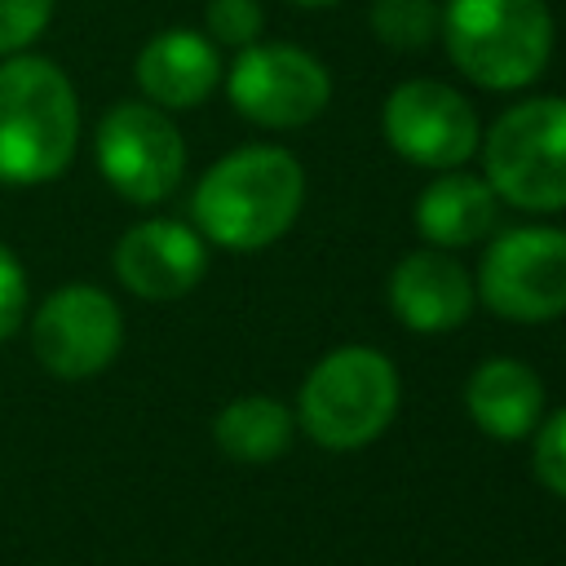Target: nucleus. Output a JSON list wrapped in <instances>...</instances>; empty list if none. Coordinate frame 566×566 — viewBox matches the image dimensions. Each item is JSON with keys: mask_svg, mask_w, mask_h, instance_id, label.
Returning <instances> with one entry per match:
<instances>
[{"mask_svg": "<svg viewBox=\"0 0 566 566\" xmlns=\"http://www.w3.org/2000/svg\"><path fill=\"white\" fill-rule=\"evenodd\" d=\"M111 261H115V279L133 296H142V301H177L203 279L208 248H203V234L190 230L186 221L150 217V221H137V226H128L119 234Z\"/></svg>", "mask_w": 566, "mask_h": 566, "instance_id": "obj_11", "label": "nucleus"}, {"mask_svg": "<svg viewBox=\"0 0 566 566\" xmlns=\"http://www.w3.org/2000/svg\"><path fill=\"white\" fill-rule=\"evenodd\" d=\"M124 345V314L111 292L93 283H66L49 292L31 314V354L57 380H88L115 363Z\"/></svg>", "mask_w": 566, "mask_h": 566, "instance_id": "obj_8", "label": "nucleus"}, {"mask_svg": "<svg viewBox=\"0 0 566 566\" xmlns=\"http://www.w3.org/2000/svg\"><path fill=\"white\" fill-rule=\"evenodd\" d=\"M212 438L230 460L265 464V460H274L292 447V411L279 398L243 394V398H234L217 411Z\"/></svg>", "mask_w": 566, "mask_h": 566, "instance_id": "obj_16", "label": "nucleus"}, {"mask_svg": "<svg viewBox=\"0 0 566 566\" xmlns=\"http://www.w3.org/2000/svg\"><path fill=\"white\" fill-rule=\"evenodd\" d=\"M93 159L119 199L150 208L181 186L186 142L159 106L115 102L93 128Z\"/></svg>", "mask_w": 566, "mask_h": 566, "instance_id": "obj_6", "label": "nucleus"}, {"mask_svg": "<svg viewBox=\"0 0 566 566\" xmlns=\"http://www.w3.org/2000/svg\"><path fill=\"white\" fill-rule=\"evenodd\" d=\"M80 150V97L66 71L40 53L0 62V186H44Z\"/></svg>", "mask_w": 566, "mask_h": 566, "instance_id": "obj_2", "label": "nucleus"}, {"mask_svg": "<svg viewBox=\"0 0 566 566\" xmlns=\"http://www.w3.org/2000/svg\"><path fill=\"white\" fill-rule=\"evenodd\" d=\"M478 301L513 323L566 314V230L517 226L495 234L478 265Z\"/></svg>", "mask_w": 566, "mask_h": 566, "instance_id": "obj_7", "label": "nucleus"}, {"mask_svg": "<svg viewBox=\"0 0 566 566\" xmlns=\"http://www.w3.org/2000/svg\"><path fill=\"white\" fill-rule=\"evenodd\" d=\"M305 172L283 146H239L221 155L190 195V217L203 239L230 252H256L283 239L301 212Z\"/></svg>", "mask_w": 566, "mask_h": 566, "instance_id": "obj_1", "label": "nucleus"}, {"mask_svg": "<svg viewBox=\"0 0 566 566\" xmlns=\"http://www.w3.org/2000/svg\"><path fill=\"white\" fill-rule=\"evenodd\" d=\"M385 142L416 168H460L482 133L473 106L438 84V80H407L385 97Z\"/></svg>", "mask_w": 566, "mask_h": 566, "instance_id": "obj_10", "label": "nucleus"}, {"mask_svg": "<svg viewBox=\"0 0 566 566\" xmlns=\"http://www.w3.org/2000/svg\"><path fill=\"white\" fill-rule=\"evenodd\" d=\"M482 168L491 190L513 208H566V97L509 106L482 142Z\"/></svg>", "mask_w": 566, "mask_h": 566, "instance_id": "obj_5", "label": "nucleus"}, {"mask_svg": "<svg viewBox=\"0 0 566 566\" xmlns=\"http://www.w3.org/2000/svg\"><path fill=\"white\" fill-rule=\"evenodd\" d=\"M287 4H305V9H318V4H336V0H287Z\"/></svg>", "mask_w": 566, "mask_h": 566, "instance_id": "obj_22", "label": "nucleus"}, {"mask_svg": "<svg viewBox=\"0 0 566 566\" xmlns=\"http://www.w3.org/2000/svg\"><path fill=\"white\" fill-rule=\"evenodd\" d=\"M53 18V0H0V57L22 53Z\"/></svg>", "mask_w": 566, "mask_h": 566, "instance_id": "obj_19", "label": "nucleus"}, {"mask_svg": "<svg viewBox=\"0 0 566 566\" xmlns=\"http://www.w3.org/2000/svg\"><path fill=\"white\" fill-rule=\"evenodd\" d=\"M22 318H27V270L0 243V345L22 327Z\"/></svg>", "mask_w": 566, "mask_h": 566, "instance_id": "obj_21", "label": "nucleus"}, {"mask_svg": "<svg viewBox=\"0 0 566 566\" xmlns=\"http://www.w3.org/2000/svg\"><path fill=\"white\" fill-rule=\"evenodd\" d=\"M464 407L486 438L513 442L535 429V420L544 411V385L517 358H486L473 367V376L464 385Z\"/></svg>", "mask_w": 566, "mask_h": 566, "instance_id": "obj_14", "label": "nucleus"}, {"mask_svg": "<svg viewBox=\"0 0 566 566\" xmlns=\"http://www.w3.org/2000/svg\"><path fill=\"white\" fill-rule=\"evenodd\" d=\"M203 22H208V35H212L217 44H226V49H248V44H256V35H261V27H265V13H261L256 0H208Z\"/></svg>", "mask_w": 566, "mask_h": 566, "instance_id": "obj_18", "label": "nucleus"}, {"mask_svg": "<svg viewBox=\"0 0 566 566\" xmlns=\"http://www.w3.org/2000/svg\"><path fill=\"white\" fill-rule=\"evenodd\" d=\"M133 75H137V88L150 97V106L186 111V106H199L217 88L221 57H217L208 35L172 27V31H159L142 44Z\"/></svg>", "mask_w": 566, "mask_h": 566, "instance_id": "obj_13", "label": "nucleus"}, {"mask_svg": "<svg viewBox=\"0 0 566 566\" xmlns=\"http://www.w3.org/2000/svg\"><path fill=\"white\" fill-rule=\"evenodd\" d=\"M226 93L261 128H301L327 106L332 75L301 44H248L226 75Z\"/></svg>", "mask_w": 566, "mask_h": 566, "instance_id": "obj_9", "label": "nucleus"}, {"mask_svg": "<svg viewBox=\"0 0 566 566\" xmlns=\"http://www.w3.org/2000/svg\"><path fill=\"white\" fill-rule=\"evenodd\" d=\"M398 411V371L380 349L345 345L318 358L301 385V429L327 451H354L385 433Z\"/></svg>", "mask_w": 566, "mask_h": 566, "instance_id": "obj_4", "label": "nucleus"}, {"mask_svg": "<svg viewBox=\"0 0 566 566\" xmlns=\"http://www.w3.org/2000/svg\"><path fill=\"white\" fill-rule=\"evenodd\" d=\"M411 217H416V230L433 248H469L495 230L500 195L491 190L486 177H469V172L447 168L433 186L420 190Z\"/></svg>", "mask_w": 566, "mask_h": 566, "instance_id": "obj_15", "label": "nucleus"}, {"mask_svg": "<svg viewBox=\"0 0 566 566\" xmlns=\"http://www.w3.org/2000/svg\"><path fill=\"white\" fill-rule=\"evenodd\" d=\"M442 9L433 0H371V31L380 44L416 53L438 35Z\"/></svg>", "mask_w": 566, "mask_h": 566, "instance_id": "obj_17", "label": "nucleus"}, {"mask_svg": "<svg viewBox=\"0 0 566 566\" xmlns=\"http://www.w3.org/2000/svg\"><path fill=\"white\" fill-rule=\"evenodd\" d=\"M535 478L566 500V407L553 411L535 433Z\"/></svg>", "mask_w": 566, "mask_h": 566, "instance_id": "obj_20", "label": "nucleus"}, {"mask_svg": "<svg viewBox=\"0 0 566 566\" xmlns=\"http://www.w3.org/2000/svg\"><path fill=\"white\" fill-rule=\"evenodd\" d=\"M442 44L451 66L478 88H526L553 53V18L544 0H447Z\"/></svg>", "mask_w": 566, "mask_h": 566, "instance_id": "obj_3", "label": "nucleus"}, {"mask_svg": "<svg viewBox=\"0 0 566 566\" xmlns=\"http://www.w3.org/2000/svg\"><path fill=\"white\" fill-rule=\"evenodd\" d=\"M473 296H478L473 279L447 252H429V248L411 252L389 274V310L398 314L402 327L420 336L460 327L473 310Z\"/></svg>", "mask_w": 566, "mask_h": 566, "instance_id": "obj_12", "label": "nucleus"}]
</instances>
